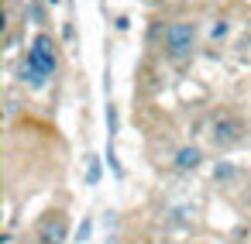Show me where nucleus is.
Wrapping results in <instances>:
<instances>
[{
	"label": "nucleus",
	"mask_w": 251,
	"mask_h": 244,
	"mask_svg": "<svg viewBox=\"0 0 251 244\" xmlns=\"http://www.w3.org/2000/svg\"><path fill=\"white\" fill-rule=\"evenodd\" d=\"M107 124H110V134H114V131H117V110H114V107L107 110Z\"/></svg>",
	"instance_id": "10"
},
{
	"label": "nucleus",
	"mask_w": 251,
	"mask_h": 244,
	"mask_svg": "<svg viewBox=\"0 0 251 244\" xmlns=\"http://www.w3.org/2000/svg\"><path fill=\"white\" fill-rule=\"evenodd\" d=\"M21 79H25L31 90H42V86L49 83V76H45L38 66H31V62H25V66H21Z\"/></svg>",
	"instance_id": "5"
},
{
	"label": "nucleus",
	"mask_w": 251,
	"mask_h": 244,
	"mask_svg": "<svg viewBox=\"0 0 251 244\" xmlns=\"http://www.w3.org/2000/svg\"><path fill=\"white\" fill-rule=\"evenodd\" d=\"M241 121H217V131H213V138L220 141V145H234V141H241Z\"/></svg>",
	"instance_id": "4"
},
{
	"label": "nucleus",
	"mask_w": 251,
	"mask_h": 244,
	"mask_svg": "<svg viewBox=\"0 0 251 244\" xmlns=\"http://www.w3.org/2000/svg\"><path fill=\"white\" fill-rule=\"evenodd\" d=\"M193 42H196V28L189 21H176L165 28V49L172 59H186L193 52Z\"/></svg>",
	"instance_id": "1"
},
{
	"label": "nucleus",
	"mask_w": 251,
	"mask_h": 244,
	"mask_svg": "<svg viewBox=\"0 0 251 244\" xmlns=\"http://www.w3.org/2000/svg\"><path fill=\"white\" fill-rule=\"evenodd\" d=\"M28 62L38 66L45 76H52V73H55V42H52L49 35H38V38L31 42V49H28Z\"/></svg>",
	"instance_id": "2"
},
{
	"label": "nucleus",
	"mask_w": 251,
	"mask_h": 244,
	"mask_svg": "<svg viewBox=\"0 0 251 244\" xmlns=\"http://www.w3.org/2000/svg\"><path fill=\"white\" fill-rule=\"evenodd\" d=\"M213 175H217L220 182H227V179H234V175H237V169H234V165H227V162H220V165L213 169Z\"/></svg>",
	"instance_id": "7"
},
{
	"label": "nucleus",
	"mask_w": 251,
	"mask_h": 244,
	"mask_svg": "<svg viewBox=\"0 0 251 244\" xmlns=\"http://www.w3.org/2000/svg\"><path fill=\"white\" fill-rule=\"evenodd\" d=\"M200 148H179V155H176V165L179 169H196L200 165Z\"/></svg>",
	"instance_id": "6"
},
{
	"label": "nucleus",
	"mask_w": 251,
	"mask_h": 244,
	"mask_svg": "<svg viewBox=\"0 0 251 244\" xmlns=\"http://www.w3.org/2000/svg\"><path fill=\"white\" fill-rule=\"evenodd\" d=\"M38 241H42V244H62V241H66V217L59 213V217L42 220V227H38Z\"/></svg>",
	"instance_id": "3"
},
{
	"label": "nucleus",
	"mask_w": 251,
	"mask_h": 244,
	"mask_svg": "<svg viewBox=\"0 0 251 244\" xmlns=\"http://www.w3.org/2000/svg\"><path fill=\"white\" fill-rule=\"evenodd\" d=\"M86 182H90V186H97V182H100V162H97V158H90V172H86Z\"/></svg>",
	"instance_id": "8"
},
{
	"label": "nucleus",
	"mask_w": 251,
	"mask_h": 244,
	"mask_svg": "<svg viewBox=\"0 0 251 244\" xmlns=\"http://www.w3.org/2000/svg\"><path fill=\"white\" fill-rule=\"evenodd\" d=\"M90 230H93V223H90V220H83V223H79V230H76V237H79V241H86V237H90Z\"/></svg>",
	"instance_id": "9"
},
{
	"label": "nucleus",
	"mask_w": 251,
	"mask_h": 244,
	"mask_svg": "<svg viewBox=\"0 0 251 244\" xmlns=\"http://www.w3.org/2000/svg\"><path fill=\"white\" fill-rule=\"evenodd\" d=\"M224 35H227V24H224V21H220V24H213V38H224Z\"/></svg>",
	"instance_id": "11"
}]
</instances>
